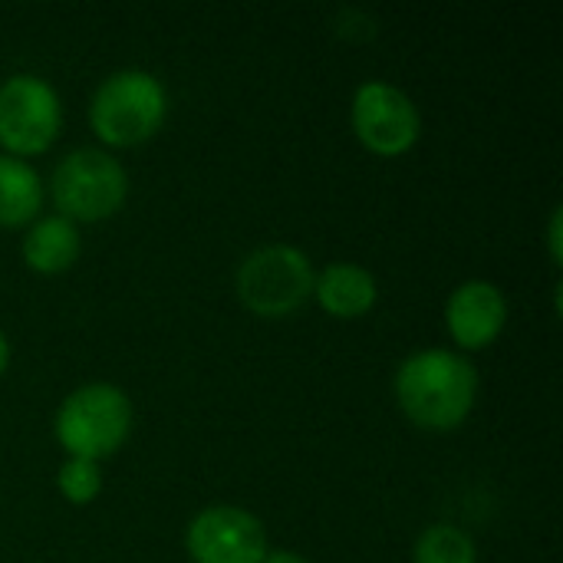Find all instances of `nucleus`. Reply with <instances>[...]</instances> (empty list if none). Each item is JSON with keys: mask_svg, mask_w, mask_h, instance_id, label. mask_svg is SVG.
Returning a JSON list of instances; mask_svg holds the SVG:
<instances>
[{"mask_svg": "<svg viewBox=\"0 0 563 563\" xmlns=\"http://www.w3.org/2000/svg\"><path fill=\"white\" fill-rule=\"evenodd\" d=\"M396 399L422 429H455L475 406L478 369L468 356L445 346L409 353L396 366Z\"/></svg>", "mask_w": 563, "mask_h": 563, "instance_id": "obj_1", "label": "nucleus"}, {"mask_svg": "<svg viewBox=\"0 0 563 563\" xmlns=\"http://www.w3.org/2000/svg\"><path fill=\"white\" fill-rule=\"evenodd\" d=\"M132 429V402L115 383H82L76 386L53 416L56 442L76 459L112 455Z\"/></svg>", "mask_w": 563, "mask_h": 563, "instance_id": "obj_3", "label": "nucleus"}, {"mask_svg": "<svg viewBox=\"0 0 563 563\" xmlns=\"http://www.w3.org/2000/svg\"><path fill=\"white\" fill-rule=\"evenodd\" d=\"M313 261L294 244L254 247L234 274L238 297L257 317H287L313 294Z\"/></svg>", "mask_w": 563, "mask_h": 563, "instance_id": "obj_5", "label": "nucleus"}, {"mask_svg": "<svg viewBox=\"0 0 563 563\" xmlns=\"http://www.w3.org/2000/svg\"><path fill=\"white\" fill-rule=\"evenodd\" d=\"M7 363H10V340H7V333L0 330V373L7 369Z\"/></svg>", "mask_w": 563, "mask_h": 563, "instance_id": "obj_17", "label": "nucleus"}, {"mask_svg": "<svg viewBox=\"0 0 563 563\" xmlns=\"http://www.w3.org/2000/svg\"><path fill=\"white\" fill-rule=\"evenodd\" d=\"M561 221L563 208H554V211H551V228H548V247H551L554 264H561Z\"/></svg>", "mask_w": 563, "mask_h": 563, "instance_id": "obj_15", "label": "nucleus"}, {"mask_svg": "<svg viewBox=\"0 0 563 563\" xmlns=\"http://www.w3.org/2000/svg\"><path fill=\"white\" fill-rule=\"evenodd\" d=\"M168 112V92L148 69L125 66L109 73L89 99V125L109 145L148 139Z\"/></svg>", "mask_w": 563, "mask_h": 563, "instance_id": "obj_2", "label": "nucleus"}, {"mask_svg": "<svg viewBox=\"0 0 563 563\" xmlns=\"http://www.w3.org/2000/svg\"><path fill=\"white\" fill-rule=\"evenodd\" d=\"M63 125V102L49 79L13 73L0 82V145L7 155H36L53 145Z\"/></svg>", "mask_w": 563, "mask_h": 563, "instance_id": "obj_6", "label": "nucleus"}, {"mask_svg": "<svg viewBox=\"0 0 563 563\" xmlns=\"http://www.w3.org/2000/svg\"><path fill=\"white\" fill-rule=\"evenodd\" d=\"M416 563H478V548L468 531L455 525H432L412 548Z\"/></svg>", "mask_w": 563, "mask_h": 563, "instance_id": "obj_13", "label": "nucleus"}, {"mask_svg": "<svg viewBox=\"0 0 563 563\" xmlns=\"http://www.w3.org/2000/svg\"><path fill=\"white\" fill-rule=\"evenodd\" d=\"M261 563H310L303 554H297V551H290V548H267V554H264V561Z\"/></svg>", "mask_w": 563, "mask_h": 563, "instance_id": "obj_16", "label": "nucleus"}, {"mask_svg": "<svg viewBox=\"0 0 563 563\" xmlns=\"http://www.w3.org/2000/svg\"><path fill=\"white\" fill-rule=\"evenodd\" d=\"M313 297L320 300L327 313L350 320V317H363L366 310H373L379 297V284L373 271H366L363 264L333 261L313 277Z\"/></svg>", "mask_w": 563, "mask_h": 563, "instance_id": "obj_10", "label": "nucleus"}, {"mask_svg": "<svg viewBox=\"0 0 563 563\" xmlns=\"http://www.w3.org/2000/svg\"><path fill=\"white\" fill-rule=\"evenodd\" d=\"M350 119L363 145L379 155H402L416 145L422 129L412 96L386 79H366L356 86Z\"/></svg>", "mask_w": 563, "mask_h": 563, "instance_id": "obj_7", "label": "nucleus"}, {"mask_svg": "<svg viewBox=\"0 0 563 563\" xmlns=\"http://www.w3.org/2000/svg\"><path fill=\"white\" fill-rule=\"evenodd\" d=\"M508 323V297L492 280H465L445 300V327L462 350H485Z\"/></svg>", "mask_w": 563, "mask_h": 563, "instance_id": "obj_9", "label": "nucleus"}, {"mask_svg": "<svg viewBox=\"0 0 563 563\" xmlns=\"http://www.w3.org/2000/svg\"><path fill=\"white\" fill-rule=\"evenodd\" d=\"M185 551L195 563H261L267 554V531L247 508L211 505L188 521Z\"/></svg>", "mask_w": 563, "mask_h": 563, "instance_id": "obj_8", "label": "nucleus"}, {"mask_svg": "<svg viewBox=\"0 0 563 563\" xmlns=\"http://www.w3.org/2000/svg\"><path fill=\"white\" fill-rule=\"evenodd\" d=\"M43 205L40 172L16 155L0 152V224H26Z\"/></svg>", "mask_w": 563, "mask_h": 563, "instance_id": "obj_12", "label": "nucleus"}, {"mask_svg": "<svg viewBox=\"0 0 563 563\" xmlns=\"http://www.w3.org/2000/svg\"><path fill=\"white\" fill-rule=\"evenodd\" d=\"M82 238L76 221L63 214H43L33 218L23 234V261L40 274H59L79 257Z\"/></svg>", "mask_w": 563, "mask_h": 563, "instance_id": "obj_11", "label": "nucleus"}, {"mask_svg": "<svg viewBox=\"0 0 563 563\" xmlns=\"http://www.w3.org/2000/svg\"><path fill=\"white\" fill-rule=\"evenodd\" d=\"M56 485L59 492L73 501V505H89L99 492H102V468L92 459H76L69 455L59 472H56Z\"/></svg>", "mask_w": 563, "mask_h": 563, "instance_id": "obj_14", "label": "nucleus"}, {"mask_svg": "<svg viewBox=\"0 0 563 563\" xmlns=\"http://www.w3.org/2000/svg\"><path fill=\"white\" fill-rule=\"evenodd\" d=\"M49 191L63 218L102 221L122 208L129 191V175L122 162L106 148L82 145L56 162L49 175Z\"/></svg>", "mask_w": 563, "mask_h": 563, "instance_id": "obj_4", "label": "nucleus"}]
</instances>
